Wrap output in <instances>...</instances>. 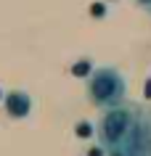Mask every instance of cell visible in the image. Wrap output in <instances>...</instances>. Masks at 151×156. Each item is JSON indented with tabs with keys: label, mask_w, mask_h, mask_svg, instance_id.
I'll use <instances>...</instances> for the list:
<instances>
[{
	"label": "cell",
	"mask_w": 151,
	"mask_h": 156,
	"mask_svg": "<svg viewBox=\"0 0 151 156\" xmlns=\"http://www.w3.org/2000/svg\"><path fill=\"white\" fill-rule=\"evenodd\" d=\"M138 106L141 103H135V101H122L117 106L101 111L98 122H95V135H98V143L106 151V156H119L122 143H125L127 132L135 122Z\"/></svg>",
	"instance_id": "obj_1"
},
{
	"label": "cell",
	"mask_w": 151,
	"mask_h": 156,
	"mask_svg": "<svg viewBox=\"0 0 151 156\" xmlns=\"http://www.w3.org/2000/svg\"><path fill=\"white\" fill-rule=\"evenodd\" d=\"M85 95L95 108H111L127 101V77L117 66H95L85 82Z\"/></svg>",
	"instance_id": "obj_2"
},
{
	"label": "cell",
	"mask_w": 151,
	"mask_h": 156,
	"mask_svg": "<svg viewBox=\"0 0 151 156\" xmlns=\"http://www.w3.org/2000/svg\"><path fill=\"white\" fill-rule=\"evenodd\" d=\"M119 156H151V106H138Z\"/></svg>",
	"instance_id": "obj_3"
},
{
	"label": "cell",
	"mask_w": 151,
	"mask_h": 156,
	"mask_svg": "<svg viewBox=\"0 0 151 156\" xmlns=\"http://www.w3.org/2000/svg\"><path fill=\"white\" fill-rule=\"evenodd\" d=\"M5 114L11 119H27V116L32 114V98H29V93L27 90H11L5 95Z\"/></svg>",
	"instance_id": "obj_4"
},
{
	"label": "cell",
	"mask_w": 151,
	"mask_h": 156,
	"mask_svg": "<svg viewBox=\"0 0 151 156\" xmlns=\"http://www.w3.org/2000/svg\"><path fill=\"white\" fill-rule=\"evenodd\" d=\"M135 5L141 11H146V13H151V0H135Z\"/></svg>",
	"instance_id": "obj_5"
}]
</instances>
